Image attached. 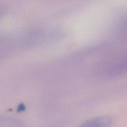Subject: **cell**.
<instances>
[{
	"instance_id": "cell-4",
	"label": "cell",
	"mask_w": 127,
	"mask_h": 127,
	"mask_svg": "<svg viewBox=\"0 0 127 127\" xmlns=\"http://www.w3.org/2000/svg\"><path fill=\"white\" fill-rule=\"evenodd\" d=\"M25 109V106H24L23 104H20V105L18 106V108H17V109H18V112L23 111H24Z\"/></svg>"
},
{
	"instance_id": "cell-3",
	"label": "cell",
	"mask_w": 127,
	"mask_h": 127,
	"mask_svg": "<svg viewBox=\"0 0 127 127\" xmlns=\"http://www.w3.org/2000/svg\"><path fill=\"white\" fill-rule=\"evenodd\" d=\"M0 127H23L19 120L11 117L0 116Z\"/></svg>"
},
{
	"instance_id": "cell-2",
	"label": "cell",
	"mask_w": 127,
	"mask_h": 127,
	"mask_svg": "<svg viewBox=\"0 0 127 127\" xmlns=\"http://www.w3.org/2000/svg\"><path fill=\"white\" fill-rule=\"evenodd\" d=\"M112 119L108 116H101L88 119L77 127H108L112 123Z\"/></svg>"
},
{
	"instance_id": "cell-5",
	"label": "cell",
	"mask_w": 127,
	"mask_h": 127,
	"mask_svg": "<svg viewBox=\"0 0 127 127\" xmlns=\"http://www.w3.org/2000/svg\"><path fill=\"white\" fill-rule=\"evenodd\" d=\"M125 26H124V30H125L126 31H127V21H126V22L125 23V25H124Z\"/></svg>"
},
{
	"instance_id": "cell-6",
	"label": "cell",
	"mask_w": 127,
	"mask_h": 127,
	"mask_svg": "<svg viewBox=\"0 0 127 127\" xmlns=\"http://www.w3.org/2000/svg\"><path fill=\"white\" fill-rule=\"evenodd\" d=\"M1 14H2V11H1V10L0 9V16H1Z\"/></svg>"
},
{
	"instance_id": "cell-1",
	"label": "cell",
	"mask_w": 127,
	"mask_h": 127,
	"mask_svg": "<svg viewBox=\"0 0 127 127\" xmlns=\"http://www.w3.org/2000/svg\"><path fill=\"white\" fill-rule=\"evenodd\" d=\"M106 73L110 75H119L127 72V53L110 63L107 65Z\"/></svg>"
}]
</instances>
